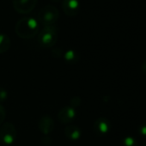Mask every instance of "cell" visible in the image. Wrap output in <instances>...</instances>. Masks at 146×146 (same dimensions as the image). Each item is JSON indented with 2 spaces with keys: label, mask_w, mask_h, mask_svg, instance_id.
<instances>
[{
  "label": "cell",
  "mask_w": 146,
  "mask_h": 146,
  "mask_svg": "<svg viewBox=\"0 0 146 146\" xmlns=\"http://www.w3.org/2000/svg\"><path fill=\"white\" fill-rule=\"evenodd\" d=\"M111 128V125L108 119L105 118H100L96 120L94 124V129L95 131L99 134H106L109 131Z\"/></svg>",
  "instance_id": "8"
},
{
  "label": "cell",
  "mask_w": 146,
  "mask_h": 146,
  "mask_svg": "<svg viewBox=\"0 0 146 146\" xmlns=\"http://www.w3.org/2000/svg\"><path fill=\"white\" fill-rule=\"evenodd\" d=\"M11 40L7 35L0 34V53L7 52L11 47Z\"/></svg>",
  "instance_id": "11"
},
{
  "label": "cell",
  "mask_w": 146,
  "mask_h": 146,
  "mask_svg": "<svg viewBox=\"0 0 146 146\" xmlns=\"http://www.w3.org/2000/svg\"><path fill=\"white\" fill-rule=\"evenodd\" d=\"M77 113L71 107H65L58 112V119L62 123H69L75 119Z\"/></svg>",
  "instance_id": "7"
},
{
  "label": "cell",
  "mask_w": 146,
  "mask_h": 146,
  "mask_svg": "<svg viewBox=\"0 0 146 146\" xmlns=\"http://www.w3.org/2000/svg\"><path fill=\"white\" fill-rule=\"evenodd\" d=\"M15 31L20 38L31 39L40 32V23L33 17H23L17 23Z\"/></svg>",
  "instance_id": "1"
},
{
  "label": "cell",
  "mask_w": 146,
  "mask_h": 146,
  "mask_svg": "<svg viewBox=\"0 0 146 146\" xmlns=\"http://www.w3.org/2000/svg\"><path fill=\"white\" fill-rule=\"evenodd\" d=\"M5 115H6V113H5V108L0 105V125L4 122V120L5 119Z\"/></svg>",
  "instance_id": "15"
},
{
  "label": "cell",
  "mask_w": 146,
  "mask_h": 146,
  "mask_svg": "<svg viewBox=\"0 0 146 146\" xmlns=\"http://www.w3.org/2000/svg\"><path fill=\"white\" fill-rule=\"evenodd\" d=\"M8 98V92L6 91V90L0 88V102L5 101Z\"/></svg>",
  "instance_id": "14"
},
{
  "label": "cell",
  "mask_w": 146,
  "mask_h": 146,
  "mask_svg": "<svg viewBox=\"0 0 146 146\" xmlns=\"http://www.w3.org/2000/svg\"><path fill=\"white\" fill-rule=\"evenodd\" d=\"M59 18V11L53 5L44 6L38 14V22L43 26L54 25Z\"/></svg>",
  "instance_id": "3"
},
{
  "label": "cell",
  "mask_w": 146,
  "mask_h": 146,
  "mask_svg": "<svg viewBox=\"0 0 146 146\" xmlns=\"http://www.w3.org/2000/svg\"><path fill=\"white\" fill-rule=\"evenodd\" d=\"M141 68H142L143 72L146 74V61H144V62L142 64V67H141Z\"/></svg>",
  "instance_id": "17"
},
{
  "label": "cell",
  "mask_w": 146,
  "mask_h": 146,
  "mask_svg": "<svg viewBox=\"0 0 146 146\" xmlns=\"http://www.w3.org/2000/svg\"><path fill=\"white\" fill-rule=\"evenodd\" d=\"M17 137L15 126L11 123H5L0 128V142L4 145H11Z\"/></svg>",
  "instance_id": "4"
},
{
  "label": "cell",
  "mask_w": 146,
  "mask_h": 146,
  "mask_svg": "<svg viewBox=\"0 0 146 146\" xmlns=\"http://www.w3.org/2000/svg\"><path fill=\"white\" fill-rule=\"evenodd\" d=\"M64 58L69 63H75L78 60V55L75 51L69 50L64 54Z\"/></svg>",
  "instance_id": "12"
},
{
  "label": "cell",
  "mask_w": 146,
  "mask_h": 146,
  "mask_svg": "<svg viewBox=\"0 0 146 146\" xmlns=\"http://www.w3.org/2000/svg\"><path fill=\"white\" fill-rule=\"evenodd\" d=\"M53 1H58V0H53Z\"/></svg>",
  "instance_id": "18"
},
{
  "label": "cell",
  "mask_w": 146,
  "mask_h": 146,
  "mask_svg": "<svg viewBox=\"0 0 146 146\" xmlns=\"http://www.w3.org/2000/svg\"><path fill=\"white\" fill-rule=\"evenodd\" d=\"M38 0H12L15 11L20 14H29L36 6Z\"/></svg>",
  "instance_id": "5"
},
{
  "label": "cell",
  "mask_w": 146,
  "mask_h": 146,
  "mask_svg": "<svg viewBox=\"0 0 146 146\" xmlns=\"http://www.w3.org/2000/svg\"><path fill=\"white\" fill-rule=\"evenodd\" d=\"M139 132L143 136H146V123L143 124L139 128Z\"/></svg>",
  "instance_id": "16"
},
{
  "label": "cell",
  "mask_w": 146,
  "mask_h": 146,
  "mask_svg": "<svg viewBox=\"0 0 146 146\" xmlns=\"http://www.w3.org/2000/svg\"><path fill=\"white\" fill-rule=\"evenodd\" d=\"M62 10L68 17H75L80 11V4L78 0H63Z\"/></svg>",
  "instance_id": "6"
},
{
  "label": "cell",
  "mask_w": 146,
  "mask_h": 146,
  "mask_svg": "<svg viewBox=\"0 0 146 146\" xmlns=\"http://www.w3.org/2000/svg\"><path fill=\"white\" fill-rule=\"evenodd\" d=\"M58 38V31L54 25L43 26V29L40 31L38 35L39 44L45 47H52L55 45Z\"/></svg>",
  "instance_id": "2"
},
{
  "label": "cell",
  "mask_w": 146,
  "mask_h": 146,
  "mask_svg": "<svg viewBox=\"0 0 146 146\" xmlns=\"http://www.w3.org/2000/svg\"><path fill=\"white\" fill-rule=\"evenodd\" d=\"M65 136L71 140H78L81 137V131L78 126L75 125H68L64 130Z\"/></svg>",
  "instance_id": "10"
},
{
  "label": "cell",
  "mask_w": 146,
  "mask_h": 146,
  "mask_svg": "<svg viewBox=\"0 0 146 146\" xmlns=\"http://www.w3.org/2000/svg\"><path fill=\"white\" fill-rule=\"evenodd\" d=\"M54 127L53 120L51 119V117L44 116L42 117L39 121V128L44 134H48L52 131Z\"/></svg>",
  "instance_id": "9"
},
{
  "label": "cell",
  "mask_w": 146,
  "mask_h": 146,
  "mask_svg": "<svg viewBox=\"0 0 146 146\" xmlns=\"http://www.w3.org/2000/svg\"><path fill=\"white\" fill-rule=\"evenodd\" d=\"M136 140L131 137H127L123 140L124 146H136Z\"/></svg>",
  "instance_id": "13"
}]
</instances>
